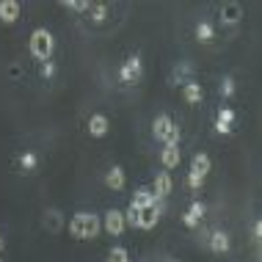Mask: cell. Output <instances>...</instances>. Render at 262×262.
<instances>
[{"instance_id": "1", "label": "cell", "mask_w": 262, "mask_h": 262, "mask_svg": "<svg viewBox=\"0 0 262 262\" xmlns=\"http://www.w3.org/2000/svg\"><path fill=\"white\" fill-rule=\"evenodd\" d=\"M55 50V41H53V33L47 31V28H36V31L31 33V53H33V58H39V61H50V55Z\"/></svg>"}, {"instance_id": "2", "label": "cell", "mask_w": 262, "mask_h": 262, "mask_svg": "<svg viewBox=\"0 0 262 262\" xmlns=\"http://www.w3.org/2000/svg\"><path fill=\"white\" fill-rule=\"evenodd\" d=\"M152 133H155V138L163 141L166 146H180V127L174 124L171 116H158L155 119Z\"/></svg>"}, {"instance_id": "3", "label": "cell", "mask_w": 262, "mask_h": 262, "mask_svg": "<svg viewBox=\"0 0 262 262\" xmlns=\"http://www.w3.org/2000/svg\"><path fill=\"white\" fill-rule=\"evenodd\" d=\"M160 212H163V199H155L149 207L141 210V215H138V229H152V226L158 224Z\"/></svg>"}, {"instance_id": "4", "label": "cell", "mask_w": 262, "mask_h": 262, "mask_svg": "<svg viewBox=\"0 0 262 262\" xmlns=\"http://www.w3.org/2000/svg\"><path fill=\"white\" fill-rule=\"evenodd\" d=\"M102 229L108 232V235L119 237V235L124 232V212H119V210H108V212H105V221H102Z\"/></svg>"}, {"instance_id": "5", "label": "cell", "mask_w": 262, "mask_h": 262, "mask_svg": "<svg viewBox=\"0 0 262 262\" xmlns=\"http://www.w3.org/2000/svg\"><path fill=\"white\" fill-rule=\"evenodd\" d=\"M102 229V221L100 215H94V212H83V240H91L97 237Z\"/></svg>"}, {"instance_id": "6", "label": "cell", "mask_w": 262, "mask_h": 262, "mask_svg": "<svg viewBox=\"0 0 262 262\" xmlns=\"http://www.w3.org/2000/svg\"><path fill=\"white\" fill-rule=\"evenodd\" d=\"M240 17H243V6L235 3V0H229V3L221 6V19H224L226 25H237Z\"/></svg>"}, {"instance_id": "7", "label": "cell", "mask_w": 262, "mask_h": 262, "mask_svg": "<svg viewBox=\"0 0 262 262\" xmlns=\"http://www.w3.org/2000/svg\"><path fill=\"white\" fill-rule=\"evenodd\" d=\"M171 188H174V180H171L168 171H160L158 177H155V190L152 193L158 196V199H166V196L171 193Z\"/></svg>"}, {"instance_id": "8", "label": "cell", "mask_w": 262, "mask_h": 262, "mask_svg": "<svg viewBox=\"0 0 262 262\" xmlns=\"http://www.w3.org/2000/svg\"><path fill=\"white\" fill-rule=\"evenodd\" d=\"M119 77H122V83H127V86L136 83L141 77V58H130V61H127L122 67V72H119Z\"/></svg>"}, {"instance_id": "9", "label": "cell", "mask_w": 262, "mask_h": 262, "mask_svg": "<svg viewBox=\"0 0 262 262\" xmlns=\"http://www.w3.org/2000/svg\"><path fill=\"white\" fill-rule=\"evenodd\" d=\"M0 19H3L6 25L17 23L19 19V3L17 0H0Z\"/></svg>"}, {"instance_id": "10", "label": "cell", "mask_w": 262, "mask_h": 262, "mask_svg": "<svg viewBox=\"0 0 262 262\" xmlns=\"http://www.w3.org/2000/svg\"><path fill=\"white\" fill-rule=\"evenodd\" d=\"M108 127H111V122H108V116H102V113H94V116L89 119V133L94 138H102L105 133H108Z\"/></svg>"}, {"instance_id": "11", "label": "cell", "mask_w": 262, "mask_h": 262, "mask_svg": "<svg viewBox=\"0 0 262 262\" xmlns=\"http://www.w3.org/2000/svg\"><path fill=\"white\" fill-rule=\"evenodd\" d=\"M232 122H235V111L224 108L221 113H218V119H215V130L221 133V136H229V133H232Z\"/></svg>"}, {"instance_id": "12", "label": "cell", "mask_w": 262, "mask_h": 262, "mask_svg": "<svg viewBox=\"0 0 262 262\" xmlns=\"http://www.w3.org/2000/svg\"><path fill=\"white\" fill-rule=\"evenodd\" d=\"M190 174H196V177H207L210 174V158L204 152H199V155H193V160H190Z\"/></svg>"}, {"instance_id": "13", "label": "cell", "mask_w": 262, "mask_h": 262, "mask_svg": "<svg viewBox=\"0 0 262 262\" xmlns=\"http://www.w3.org/2000/svg\"><path fill=\"white\" fill-rule=\"evenodd\" d=\"M202 218H204V204H202V202H193V204H190V210L182 215V224H185L188 229H193V226L199 224Z\"/></svg>"}, {"instance_id": "14", "label": "cell", "mask_w": 262, "mask_h": 262, "mask_svg": "<svg viewBox=\"0 0 262 262\" xmlns=\"http://www.w3.org/2000/svg\"><path fill=\"white\" fill-rule=\"evenodd\" d=\"M180 158H182L180 146H166V149L160 152V163H163V168H177V166H180Z\"/></svg>"}, {"instance_id": "15", "label": "cell", "mask_w": 262, "mask_h": 262, "mask_svg": "<svg viewBox=\"0 0 262 262\" xmlns=\"http://www.w3.org/2000/svg\"><path fill=\"white\" fill-rule=\"evenodd\" d=\"M210 249L215 251V254H226L229 251V235H226V232H212L210 235Z\"/></svg>"}, {"instance_id": "16", "label": "cell", "mask_w": 262, "mask_h": 262, "mask_svg": "<svg viewBox=\"0 0 262 262\" xmlns=\"http://www.w3.org/2000/svg\"><path fill=\"white\" fill-rule=\"evenodd\" d=\"M124 171H122V168H119V166H113L111 168V171L108 174H105V185H108L111 190H122L124 188Z\"/></svg>"}, {"instance_id": "17", "label": "cell", "mask_w": 262, "mask_h": 262, "mask_svg": "<svg viewBox=\"0 0 262 262\" xmlns=\"http://www.w3.org/2000/svg\"><path fill=\"white\" fill-rule=\"evenodd\" d=\"M155 199H158V196H155V193H152L149 188H138V190H136V196H133V202H130V204H133V207H138V210H144V207H149V204H152Z\"/></svg>"}, {"instance_id": "18", "label": "cell", "mask_w": 262, "mask_h": 262, "mask_svg": "<svg viewBox=\"0 0 262 262\" xmlns=\"http://www.w3.org/2000/svg\"><path fill=\"white\" fill-rule=\"evenodd\" d=\"M182 97H185V102H190V105L202 102V86H199V83H185Z\"/></svg>"}, {"instance_id": "19", "label": "cell", "mask_w": 262, "mask_h": 262, "mask_svg": "<svg viewBox=\"0 0 262 262\" xmlns=\"http://www.w3.org/2000/svg\"><path fill=\"white\" fill-rule=\"evenodd\" d=\"M196 36H199V41H204V45H210V41L215 39V31H212L210 23H199L196 25Z\"/></svg>"}, {"instance_id": "20", "label": "cell", "mask_w": 262, "mask_h": 262, "mask_svg": "<svg viewBox=\"0 0 262 262\" xmlns=\"http://www.w3.org/2000/svg\"><path fill=\"white\" fill-rule=\"evenodd\" d=\"M69 235L83 240V212H77V215H72V221H69Z\"/></svg>"}, {"instance_id": "21", "label": "cell", "mask_w": 262, "mask_h": 262, "mask_svg": "<svg viewBox=\"0 0 262 262\" xmlns=\"http://www.w3.org/2000/svg\"><path fill=\"white\" fill-rule=\"evenodd\" d=\"M138 215H141V210L130 204V207L124 210V226H133V229H138Z\"/></svg>"}, {"instance_id": "22", "label": "cell", "mask_w": 262, "mask_h": 262, "mask_svg": "<svg viewBox=\"0 0 262 262\" xmlns=\"http://www.w3.org/2000/svg\"><path fill=\"white\" fill-rule=\"evenodd\" d=\"M105 11H108V6H105V3H89V14H94L97 23H102V19H105Z\"/></svg>"}, {"instance_id": "23", "label": "cell", "mask_w": 262, "mask_h": 262, "mask_svg": "<svg viewBox=\"0 0 262 262\" xmlns=\"http://www.w3.org/2000/svg\"><path fill=\"white\" fill-rule=\"evenodd\" d=\"M108 262H130V257H127V249H122V246L111 249V257H108Z\"/></svg>"}, {"instance_id": "24", "label": "cell", "mask_w": 262, "mask_h": 262, "mask_svg": "<svg viewBox=\"0 0 262 262\" xmlns=\"http://www.w3.org/2000/svg\"><path fill=\"white\" fill-rule=\"evenodd\" d=\"M19 166H23L25 171H33V168H36V155H33V152H25L23 158H19Z\"/></svg>"}, {"instance_id": "25", "label": "cell", "mask_w": 262, "mask_h": 262, "mask_svg": "<svg viewBox=\"0 0 262 262\" xmlns=\"http://www.w3.org/2000/svg\"><path fill=\"white\" fill-rule=\"evenodd\" d=\"M221 91H224V97H232V94H235V80L226 77V80L221 83Z\"/></svg>"}, {"instance_id": "26", "label": "cell", "mask_w": 262, "mask_h": 262, "mask_svg": "<svg viewBox=\"0 0 262 262\" xmlns=\"http://www.w3.org/2000/svg\"><path fill=\"white\" fill-rule=\"evenodd\" d=\"M41 75H45V77H53V75H55V63H53V61L41 63Z\"/></svg>"}, {"instance_id": "27", "label": "cell", "mask_w": 262, "mask_h": 262, "mask_svg": "<svg viewBox=\"0 0 262 262\" xmlns=\"http://www.w3.org/2000/svg\"><path fill=\"white\" fill-rule=\"evenodd\" d=\"M202 182H204L202 177H196V174H188V185L193 188V190H199V188H202Z\"/></svg>"}, {"instance_id": "28", "label": "cell", "mask_w": 262, "mask_h": 262, "mask_svg": "<svg viewBox=\"0 0 262 262\" xmlns=\"http://www.w3.org/2000/svg\"><path fill=\"white\" fill-rule=\"evenodd\" d=\"M58 212H50V226H53V229H58Z\"/></svg>"}, {"instance_id": "29", "label": "cell", "mask_w": 262, "mask_h": 262, "mask_svg": "<svg viewBox=\"0 0 262 262\" xmlns=\"http://www.w3.org/2000/svg\"><path fill=\"white\" fill-rule=\"evenodd\" d=\"M259 235H262V224L257 221V224H254V240H257V243H259Z\"/></svg>"}, {"instance_id": "30", "label": "cell", "mask_w": 262, "mask_h": 262, "mask_svg": "<svg viewBox=\"0 0 262 262\" xmlns=\"http://www.w3.org/2000/svg\"><path fill=\"white\" fill-rule=\"evenodd\" d=\"M3 246H6V243H3V235H0V254H3Z\"/></svg>"}, {"instance_id": "31", "label": "cell", "mask_w": 262, "mask_h": 262, "mask_svg": "<svg viewBox=\"0 0 262 262\" xmlns=\"http://www.w3.org/2000/svg\"><path fill=\"white\" fill-rule=\"evenodd\" d=\"M0 262H3V259H0Z\"/></svg>"}]
</instances>
